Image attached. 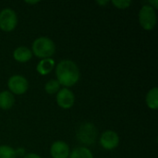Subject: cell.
I'll use <instances>...</instances> for the list:
<instances>
[{
  "instance_id": "6da1fadb",
  "label": "cell",
  "mask_w": 158,
  "mask_h": 158,
  "mask_svg": "<svg viewBox=\"0 0 158 158\" xmlns=\"http://www.w3.org/2000/svg\"><path fill=\"white\" fill-rule=\"evenodd\" d=\"M56 81L64 88L74 86L80 80V69L77 64L70 59H63L56 65Z\"/></svg>"
},
{
  "instance_id": "7a4b0ae2",
  "label": "cell",
  "mask_w": 158,
  "mask_h": 158,
  "mask_svg": "<svg viewBox=\"0 0 158 158\" xmlns=\"http://www.w3.org/2000/svg\"><path fill=\"white\" fill-rule=\"evenodd\" d=\"M31 50L38 58H50L56 53V44L49 37L41 36L32 42Z\"/></svg>"
},
{
  "instance_id": "3957f363",
  "label": "cell",
  "mask_w": 158,
  "mask_h": 158,
  "mask_svg": "<svg viewBox=\"0 0 158 158\" xmlns=\"http://www.w3.org/2000/svg\"><path fill=\"white\" fill-rule=\"evenodd\" d=\"M139 22L145 31H152L157 22L156 11L149 5H143L139 11Z\"/></svg>"
},
{
  "instance_id": "277c9868",
  "label": "cell",
  "mask_w": 158,
  "mask_h": 158,
  "mask_svg": "<svg viewBox=\"0 0 158 158\" xmlns=\"http://www.w3.org/2000/svg\"><path fill=\"white\" fill-rule=\"evenodd\" d=\"M76 137L80 143L85 145L94 144L97 137V130L93 123L87 122L81 124L76 132Z\"/></svg>"
},
{
  "instance_id": "5b68a950",
  "label": "cell",
  "mask_w": 158,
  "mask_h": 158,
  "mask_svg": "<svg viewBox=\"0 0 158 158\" xmlns=\"http://www.w3.org/2000/svg\"><path fill=\"white\" fill-rule=\"evenodd\" d=\"M18 25L17 13L9 8H4L0 11V30L6 32H10L16 29Z\"/></svg>"
},
{
  "instance_id": "8992f818",
  "label": "cell",
  "mask_w": 158,
  "mask_h": 158,
  "mask_svg": "<svg viewBox=\"0 0 158 158\" xmlns=\"http://www.w3.org/2000/svg\"><path fill=\"white\" fill-rule=\"evenodd\" d=\"M7 88L12 94L21 95L28 91L29 82L24 76L15 74L7 80Z\"/></svg>"
},
{
  "instance_id": "52a82bcc",
  "label": "cell",
  "mask_w": 158,
  "mask_h": 158,
  "mask_svg": "<svg viewBox=\"0 0 158 158\" xmlns=\"http://www.w3.org/2000/svg\"><path fill=\"white\" fill-rule=\"evenodd\" d=\"M99 143L105 150H114L119 144V136L116 131L107 130L100 135Z\"/></svg>"
},
{
  "instance_id": "ba28073f",
  "label": "cell",
  "mask_w": 158,
  "mask_h": 158,
  "mask_svg": "<svg viewBox=\"0 0 158 158\" xmlns=\"http://www.w3.org/2000/svg\"><path fill=\"white\" fill-rule=\"evenodd\" d=\"M56 104L63 109H69L75 104V95L69 88H61L56 96Z\"/></svg>"
},
{
  "instance_id": "9c48e42d",
  "label": "cell",
  "mask_w": 158,
  "mask_h": 158,
  "mask_svg": "<svg viewBox=\"0 0 158 158\" xmlns=\"http://www.w3.org/2000/svg\"><path fill=\"white\" fill-rule=\"evenodd\" d=\"M69 146L63 141H56L50 147V155L52 158H69Z\"/></svg>"
},
{
  "instance_id": "30bf717a",
  "label": "cell",
  "mask_w": 158,
  "mask_h": 158,
  "mask_svg": "<svg viewBox=\"0 0 158 158\" xmlns=\"http://www.w3.org/2000/svg\"><path fill=\"white\" fill-rule=\"evenodd\" d=\"M32 57V52L27 46H19L13 51V58L19 63H27Z\"/></svg>"
},
{
  "instance_id": "8fae6325",
  "label": "cell",
  "mask_w": 158,
  "mask_h": 158,
  "mask_svg": "<svg viewBox=\"0 0 158 158\" xmlns=\"http://www.w3.org/2000/svg\"><path fill=\"white\" fill-rule=\"evenodd\" d=\"M55 67H56V62L52 57L44 58L38 62V64L36 66V70L40 75L45 76V75L49 74L50 72H52L53 69H55Z\"/></svg>"
},
{
  "instance_id": "7c38bea8",
  "label": "cell",
  "mask_w": 158,
  "mask_h": 158,
  "mask_svg": "<svg viewBox=\"0 0 158 158\" xmlns=\"http://www.w3.org/2000/svg\"><path fill=\"white\" fill-rule=\"evenodd\" d=\"M15 104V97L9 91L0 92V108L2 110L10 109Z\"/></svg>"
},
{
  "instance_id": "4fadbf2b",
  "label": "cell",
  "mask_w": 158,
  "mask_h": 158,
  "mask_svg": "<svg viewBox=\"0 0 158 158\" xmlns=\"http://www.w3.org/2000/svg\"><path fill=\"white\" fill-rule=\"evenodd\" d=\"M145 103L146 106L152 109V110H156L158 108V88L153 87L148 91L145 96Z\"/></svg>"
},
{
  "instance_id": "5bb4252c",
  "label": "cell",
  "mask_w": 158,
  "mask_h": 158,
  "mask_svg": "<svg viewBox=\"0 0 158 158\" xmlns=\"http://www.w3.org/2000/svg\"><path fill=\"white\" fill-rule=\"evenodd\" d=\"M69 158H94V154L89 148L85 146H79L70 152Z\"/></svg>"
},
{
  "instance_id": "9a60e30c",
  "label": "cell",
  "mask_w": 158,
  "mask_h": 158,
  "mask_svg": "<svg viewBox=\"0 0 158 158\" xmlns=\"http://www.w3.org/2000/svg\"><path fill=\"white\" fill-rule=\"evenodd\" d=\"M61 89V85L60 83L55 80V79H51L49 80L45 85H44V91L46 94H57V92Z\"/></svg>"
},
{
  "instance_id": "2e32d148",
  "label": "cell",
  "mask_w": 158,
  "mask_h": 158,
  "mask_svg": "<svg viewBox=\"0 0 158 158\" xmlns=\"http://www.w3.org/2000/svg\"><path fill=\"white\" fill-rule=\"evenodd\" d=\"M0 158H17L16 150L9 145H0Z\"/></svg>"
},
{
  "instance_id": "e0dca14e",
  "label": "cell",
  "mask_w": 158,
  "mask_h": 158,
  "mask_svg": "<svg viewBox=\"0 0 158 158\" xmlns=\"http://www.w3.org/2000/svg\"><path fill=\"white\" fill-rule=\"evenodd\" d=\"M112 5L116 6L118 9H127L131 6L132 4V1L131 0H113L111 1Z\"/></svg>"
},
{
  "instance_id": "ac0fdd59",
  "label": "cell",
  "mask_w": 158,
  "mask_h": 158,
  "mask_svg": "<svg viewBox=\"0 0 158 158\" xmlns=\"http://www.w3.org/2000/svg\"><path fill=\"white\" fill-rule=\"evenodd\" d=\"M23 158H42L38 154H35V153H28V154H25V156H23Z\"/></svg>"
},
{
  "instance_id": "d6986e66",
  "label": "cell",
  "mask_w": 158,
  "mask_h": 158,
  "mask_svg": "<svg viewBox=\"0 0 158 158\" xmlns=\"http://www.w3.org/2000/svg\"><path fill=\"white\" fill-rule=\"evenodd\" d=\"M147 5L151 6H152V7H154L155 9H157L158 8L157 0H151V1H148V2H147Z\"/></svg>"
},
{
  "instance_id": "ffe728a7",
  "label": "cell",
  "mask_w": 158,
  "mask_h": 158,
  "mask_svg": "<svg viewBox=\"0 0 158 158\" xmlns=\"http://www.w3.org/2000/svg\"><path fill=\"white\" fill-rule=\"evenodd\" d=\"M16 154H17V156H24L25 151L22 147H20V148H18V150H16Z\"/></svg>"
},
{
  "instance_id": "44dd1931",
  "label": "cell",
  "mask_w": 158,
  "mask_h": 158,
  "mask_svg": "<svg viewBox=\"0 0 158 158\" xmlns=\"http://www.w3.org/2000/svg\"><path fill=\"white\" fill-rule=\"evenodd\" d=\"M108 3H110V1H106V0H105V1H96V4L99 5V6H105V5H107Z\"/></svg>"
},
{
  "instance_id": "7402d4cb",
  "label": "cell",
  "mask_w": 158,
  "mask_h": 158,
  "mask_svg": "<svg viewBox=\"0 0 158 158\" xmlns=\"http://www.w3.org/2000/svg\"><path fill=\"white\" fill-rule=\"evenodd\" d=\"M25 3L30 4V5H35V4H38L39 1H25Z\"/></svg>"
}]
</instances>
